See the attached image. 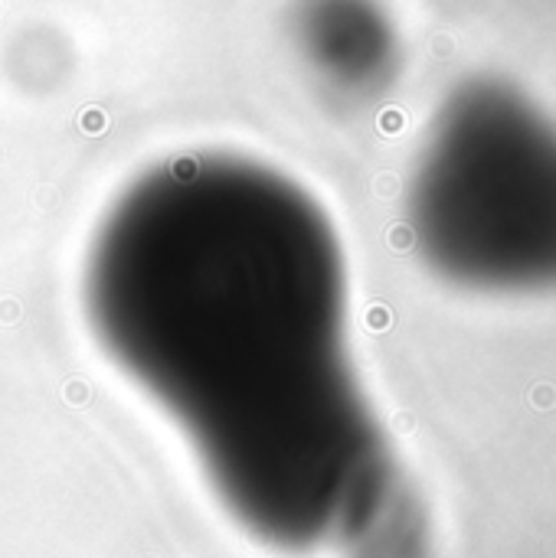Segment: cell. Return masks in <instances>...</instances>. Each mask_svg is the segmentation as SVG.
<instances>
[{
	"label": "cell",
	"mask_w": 556,
	"mask_h": 558,
	"mask_svg": "<svg viewBox=\"0 0 556 558\" xmlns=\"http://www.w3.org/2000/svg\"><path fill=\"white\" fill-rule=\"evenodd\" d=\"M82 317L256 542L311 552L380 509L341 242L285 170L239 151L144 167L89 236Z\"/></svg>",
	"instance_id": "1"
}]
</instances>
